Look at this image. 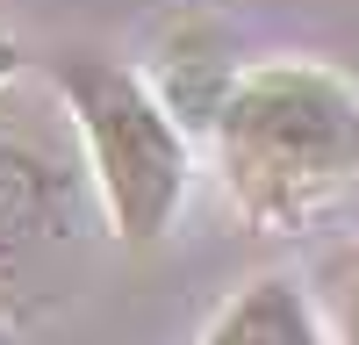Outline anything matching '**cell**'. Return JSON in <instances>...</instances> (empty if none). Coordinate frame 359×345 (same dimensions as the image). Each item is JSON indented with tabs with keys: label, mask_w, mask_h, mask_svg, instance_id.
Returning <instances> with one entry per match:
<instances>
[{
	"label": "cell",
	"mask_w": 359,
	"mask_h": 345,
	"mask_svg": "<svg viewBox=\"0 0 359 345\" xmlns=\"http://www.w3.org/2000/svg\"><path fill=\"white\" fill-rule=\"evenodd\" d=\"M57 223H65L57 172L22 144H0V273H22L57 238Z\"/></svg>",
	"instance_id": "3"
},
{
	"label": "cell",
	"mask_w": 359,
	"mask_h": 345,
	"mask_svg": "<svg viewBox=\"0 0 359 345\" xmlns=\"http://www.w3.org/2000/svg\"><path fill=\"white\" fill-rule=\"evenodd\" d=\"M216 165L252 223H302L359 180V94L331 65H252L216 101Z\"/></svg>",
	"instance_id": "1"
},
{
	"label": "cell",
	"mask_w": 359,
	"mask_h": 345,
	"mask_svg": "<svg viewBox=\"0 0 359 345\" xmlns=\"http://www.w3.org/2000/svg\"><path fill=\"white\" fill-rule=\"evenodd\" d=\"M338 345H359V280L338 295Z\"/></svg>",
	"instance_id": "5"
},
{
	"label": "cell",
	"mask_w": 359,
	"mask_h": 345,
	"mask_svg": "<svg viewBox=\"0 0 359 345\" xmlns=\"http://www.w3.org/2000/svg\"><path fill=\"white\" fill-rule=\"evenodd\" d=\"M201 345H323V331L294 280H252L216 309Z\"/></svg>",
	"instance_id": "4"
},
{
	"label": "cell",
	"mask_w": 359,
	"mask_h": 345,
	"mask_svg": "<svg viewBox=\"0 0 359 345\" xmlns=\"http://www.w3.org/2000/svg\"><path fill=\"white\" fill-rule=\"evenodd\" d=\"M15 72H22V43H15V36H8V29H0V86H8V79H15Z\"/></svg>",
	"instance_id": "6"
},
{
	"label": "cell",
	"mask_w": 359,
	"mask_h": 345,
	"mask_svg": "<svg viewBox=\"0 0 359 345\" xmlns=\"http://www.w3.org/2000/svg\"><path fill=\"white\" fill-rule=\"evenodd\" d=\"M57 94L79 123L115 238L158 245L187 201V137L165 115V101L115 58H57Z\"/></svg>",
	"instance_id": "2"
}]
</instances>
